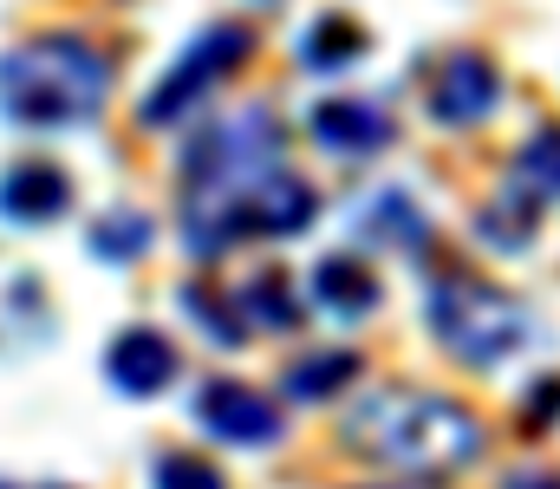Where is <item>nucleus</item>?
I'll return each mask as SVG.
<instances>
[{
  "label": "nucleus",
  "instance_id": "obj_1",
  "mask_svg": "<svg viewBox=\"0 0 560 489\" xmlns=\"http://www.w3.org/2000/svg\"><path fill=\"white\" fill-rule=\"evenodd\" d=\"M346 438L359 457L411 477H456L482 457V418L443 392H372L346 418Z\"/></svg>",
  "mask_w": 560,
  "mask_h": 489
},
{
  "label": "nucleus",
  "instance_id": "obj_2",
  "mask_svg": "<svg viewBox=\"0 0 560 489\" xmlns=\"http://www.w3.org/2000/svg\"><path fill=\"white\" fill-rule=\"evenodd\" d=\"M112 92V59L79 33H39L0 59V112L26 131H66L98 118Z\"/></svg>",
  "mask_w": 560,
  "mask_h": 489
},
{
  "label": "nucleus",
  "instance_id": "obj_3",
  "mask_svg": "<svg viewBox=\"0 0 560 489\" xmlns=\"http://www.w3.org/2000/svg\"><path fill=\"white\" fill-rule=\"evenodd\" d=\"M423 314H430L436 346L456 352L463 365H502L509 352H522L535 339V314L515 294H502L489 281H469V275L436 281L430 301H423Z\"/></svg>",
  "mask_w": 560,
  "mask_h": 489
},
{
  "label": "nucleus",
  "instance_id": "obj_4",
  "mask_svg": "<svg viewBox=\"0 0 560 489\" xmlns=\"http://www.w3.org/2000/svg\"><path fill=\"white\" fill-rule=\"evenodd\" d=\"M248 26H209L170 72H163V85L143 98V125H176V118H189L222 79H229V66H242L248 59Z\"/></svg>",
  "mask_w": 560,
  "mask_h": 489
},
{
  "label": "nucleus",
  "instance_id": "obj_5",
  "mask_svg": "<svg viewBox=\"0 0 560 489\" xmlns=\"http://www.w3.org/2000/svg\"><path fill=\"white\" fill-rule=\"evenodd\" d=\"M196 418L222 438V444H275L280 438V405L255 385H235V379H215L196 405Z\"/></svg>",
  "mask_w": 560,
  "mask_h": 489
},
{
  "label": "nucleus",
  "instance_id": "obj_6",
  "mask_svg": "<svg viewBox=\"0 0 560 489\" xmlns=\"http://www.w3.org/2000/svg\"><path fill=\"white\" fill-rule=\"evenodd\" d=\"M495 98H502V79H495V66L482 59V53H456V59H443V72L430 79V118L436 125H476V118H489L495 112Z\"/></svg>",
  "mask_w": 560,
  "mask_h": 489
},
{
  "label": "nucleus",
  "instance_id": "obj_7",
  "mask_svg": "<svg viewBox=\"0 0 560 489\" xmlns=\"http://www.w3.org/2000/svg\"><path fill=\"white\" fill-rule=\"evenodd\" d=\"M105 365H112V379H118V392H131V398H150V392H163L170 379H176V346L163 339V333H150V326H131V333H118L112 339V352H105Z\"/></svg>",
  "mask_w": 560,
  "mask_h": 489
},
{
  "label": "nucleus",
  "instance_id": "obj_8",
  "mask_svg": "<svg viewBox=\"0 0 560 489\" xmlns=\"http://www.w3.org/2000/svg\"><path fill=\"white\" fill-rule=\"evenodd\" d=\"M313 138H319L326 151L365 158V151L392 144V118H385L378 105H365V98H332V105H319V112H313Z\"/></svg>",
  "mask_w": 560,
  "mask_h": 489
},
{
  "label": "nucleus",
  "instance_id": "obj_9",
  "mask_svg": "<svg viewBox=\"0 0 560 489\" xmlns=\"http://www.w3.org/2000/svg\"><path fill=\"white\" fill-rule=\"evenodd\" d=\"M66 202H72V189L52 163H20L0 183V216H20V222H52Z\"/></svg>",
  "mask_w": 560,
  "mask_h": 489
},
{
  "label": "nucleus",
  "instance_id": "obj_10",
  "mask_svg": "<svg viewBox=\"0 0 560 489\" xmlns=\"http://www.w3.org/2000/svg\"><path fill=\"white\" fill-rule=\"evenodd\" d=\"M313 294H319V307H332L339 321H359V314L378 307V281H372V268H359L352 255H326V261L313 268Z\"/></svg>",
  "mask_w": 560,
  "mask_h": 489
},
{
  "label": "nucleus",
  "instance_id": "obj_11",
  "mask_svg": "<svg viewBox=\"0 0 560 489\" xmlns=\"http://www.w3.org/2000/svg\"><path fill=\"white\" fill-rule=\"evenodd\" d=\"M515 189H528L535 202H555L560 196V125H541L522 158H515Z\"/></svg>",
  "mask_w": 560,
  "mask_h": 489
},
{
  "label": "nucleus",
  "instance_id": "obj_12",
  "mask_svg": "<svg viewBox=\"0 0 560 489\" xmlns=\"http://www.w3.org/2000/svg\"><path fill=\"white\" fill-rule=\"evenodd\" d=\"M359 53H365V33H359L346 13H326V20L306 33V66H313V72H346Z\"/></svg>",
  "mask_w": 560,
  "mask_h": 489
},
{
  "label": "nucleus",
  "instance_id": "obj_13",
  "mask_svg": "<svg viewBox=\"0 0 560 489\" xmlns=\"http://www.w3.org/2000/svg\"><path fill=\"white\" fill-rule=\"evenodd\" d=\"M346 379H359V359H352V352H313V359L287 365V379H280V385H287L293 398H306V405H313V398H332Z\"/></svg>",
  "mask_w": 560,
  "mask_h": 489
},
{
  "label": "nucleus",
  "instance_id": "obj_14",
  "mask_svg": "<svg viewBox=\"0 0 560 489\" xmlns=\"http://www.w3.org/2000/svg\"><path fill=\"white\" fill-rule=\"evenodd\" d=\"M242 301H248V314H255V321L275 326V333H293V326H300V301L287 294V281H280V275H255Z\"/></svg>",
  "mask_w": 560,
  "mask_h": 489
},
{
  "label": "nucleus",
  "instance_id": "obj_15",
  "mask_svg": "<svg viewBox=\"0 0 560 489\" xmlns=\"http://www.w3.org/2000/svg\"><path fill=\"white\" fill-rule=\"evenodd\" d=\"M528 222H535V196L515 189L509 202L482 209V242H495V248H522V242H528Z\"/></svg>",
  "mask_w": 560,
  "mask_h": 489
},
{
  "label": "nucleus",
  "instance_id": "obj_16",
  "mask_svg": "<svg viewBox=\"0 0 560 489\" xmlns=\"http://www.w3.org/2000/svg\"><path fill=\"white\" fill-rule=\"evenodd\" d=\"M92 248L112 255V261H138L143 248H150V222H143L138 209H131V216H105L98 235H92Z\"/></svg>",
  "mask_w": 560,
  "mask_h": 489
},
{
  "label": "nucleus",
  "instance_id": "obj_17",
  "mask_svg": "<svg viewBox=\"0 0 560 489\" xmlns=\"http://www.w3.org/2000/svg\"><path fill=\"white\" fill-rule=\"evenodd\" d=\"M183 307H189V314H202V321H209V339H222V346L248 339V333H242V314H235L215 288H189V294H183Z\"/></svg>",
  "mask_w": 560,
  "mask_h": 489
},
{
  "label": "nucleus",
  "instance_id": "obj_18",
  "mask_svg": "<svg viewBox=\"0 0 560 489\" xmlns=\"http://www.w3.org/2000/svg\"><path fill=\"white\" fill-rule=\"evenodd\" d=\"M156 489H229V484H222L215 464H202V457H189V451H170V457L156 464Z\"/></svg>",
  "mask_w": 560,
  "mask_h": 489
},
{
  "label": "nucleus",
  "instance_id": "obj_19",
  "mask_svg": "<svg viewBox=\"0 0 560 489\" xmlns=\"http://www.w3.org/2000/svg\"><path fill=\"white\" fill-rule=\"evenodd\" d=\"M509 489H560V477H535V470H522V477H509Z\"/></svg>",
  "mask_w": 560,
  "mask_h": 489
}]
</instances>
